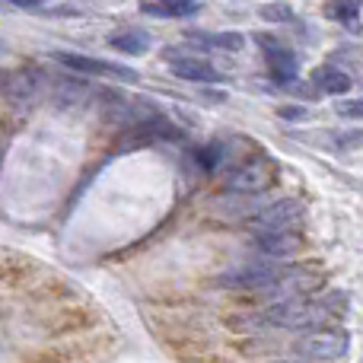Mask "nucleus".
Here are the masks:
<instances>
[{"mask_svg": "<svg viewBox=\"0 0 363 363\" xmlns=\"http://www.w3.org/2000/svg\"><path fill=\"white\" fill-rule=\"evenodd\" d=\"M341 309H345L341 294L322 296V300L294 296V300H281L277 306L264 309L262 322H264V325H274V328H306V332H309V328H319L322 322L341 315Z\"/></svg>", "mask_w": 363, "mask_h": 363, "instance_id": "obj_1", "label": "nucleus"}, {"mask_svg": "<svg viewBox=\"0 0 363 363\" xmlns=\"http://www.w3.org/2000/svg\"><path fill=\"white\" fill-rule=\"evenodd\" d=\"M296 354L306 360H319V363H332L341 360L351 347V335L341 332V328H315L306 332L303 338H296Z\"/></svg>", "mask_w": 363, "mask_h": 363, "instance_id": "obj_2", "label": "nucleus"}, {"mask_svg": "<svg viewBox=\"0 0 363 363\" xmlns=\"http://www.w3.org/2000/svg\"><path fill=\"white\" fill-rule=\"evenodd\" d=\"M277 179V166L271 163V160L258 157L252 160V163H242L236 172L230 176L226 185L233 188V191H242V194H258V191H268L271 185H274Z\"/></svg>", "mask_w": 363, "mask_h": 363, "instance_id": "obj_3", "label": "nucleus"}, {"mask_svg": "<svg viewBox=\"0 0 363 363\" xmlns=\"http://www.w3.org/2000/svg\"><path fill=\"white\" fill-rule=\"evenodd\" d=\"M57 64L70 70H80V74H96V77H112V80H121V83H138V74L121 64H112V61H99V57H86V55H70V51H55Z\"/></svg>", "mask_w": 363, "mask_h": 363, "instance_id": "obj_4", "label": "nucleus"}, {"mask_svg": "<svg viewBox=\"0 0 363 363\" xmlns=\"http://www.w3.org/2000/svg\"><path fill=\"white\" fill-rule=\"evenodd\" d=\"M258 48L264 51V61H268L271 74L277 83H294L296 80V55L274 35H255Z\"/></svg>", "mask_w": 363, "mask_h": 363, "instance_id": "obj_5", "label": "nucleus"}, {"mask_svg": "<svg viewBox=\"0 0 363 363\" xmlns=\"http://www.w3.org/2000/svg\"><path fill=\"white\" fill-rule=\"evenodd\" d=\"M45 77L38 70H4L0 74V93L13 102H26L42 93Z\"/></svg>", "mask_w": 363, "mask_h": 363, "instance_id": "obj_6", "label": "nucleus"}, {"mask_svg": "<svg viewBox=\"0 0 363 363\" xmlns=\"http://www.w3.org/2000/svg\"><path fill=\"white\" fill-rule=\"evenodd\" d=\"M300 217H303V204H300V201L284 198V201H274L271 207H264V211L255 217V223L262 226V230L274 233V230H287V226L296 223Z\"/></svg>", "mask_w": 363, "mask_h": 363, "instance_id": "obj_7", "label": "nucleus"}, {"mask_svg": "<svg viewBox=\"0 0 363 363\" xmlns=\"http://www.w3.org/2000/svg\"><path fill=\"white\" fill-rule=\"evenodd\" d=\"M277 277H281V268H239V271H230V274H220L217 284H223V287L268 290Z\"/></svg>", "mask_w": 363, "mask_h": 363, "instance_id": "obj_8", "label": "nucleus"}, {"mask_svg": "<svg viewBox=\"0 0 363 363\" xmlns=\"http://www.w3.org/2000/svg\"><path fill=\"white\" fill-rule=\"evenodd\" d=\"M172 74L191 83H223V74L213 64L198 61V57H179V61H172Z\"/></svg>", "mask_w": 363, "mask_h": 363, "instance_id": "obj_9", "label": "nucleus"}, {"mask_svg": "<svg viewBox=\"0 0 363 363\" xmlns=\"http://www.w3.org/2000/svg\"><path fill=\"white\" fill-rule=\"evenodd\" d=\"M300 245H303V239L287 230H274V233L258 236V249L271 258H287V255H294V252H300Z\"/></svg>", "mask_w": 363, "mask_h": 363, "instance_id": "obj_10", "label": "nucleus"}, {"mask_svg": "<svg viewBox=\"0 0 363 363\" xmlns=\"http://www.w3.org/2000/svg\"><path fill=\"white\" fill-rule=\"evenodd\" d=\"M108 45L121 55H147L150 51V35L144 29H121L108 35Z\"/></svg>", "mask_w": 363, "mask_h": 363, "instance_id": "obj_11", "label": "nucleus"}, {"mask_svg": "<svg viewBox=\"0 0 363 363\" xmlns=\"http://www.w3.org/2000/svg\"><path fill=\"white\" fill-rule=\"evenodd\" d=\"M194 45H207V48H223V51H239L245 45V35L239 32H188Z\"/></svg>", "mask_w": 363, "mask_h": 363, "instance_id": "obj_12", "label": "nucleus"}, {"mask_svg": "<svg viewBox=\"0 0 363 363\" xmlns=\"http://www.w3.org/2000/svg\"><path fill=\"white\" fill-rule=\"evenodd\" d=\"M313 83L322 89V93H335V96L351 89V77H347L345 70H338V67H315Z\"/></svg>", "mask_w": 363, "mask_h": 363, "instance_id": "obj_13", "label": "nucleus"}, {"mask_svg": "<svg viewBox=\"0 0 363 363\" xmlns=\"http://www.w3.org/2000/svg\"><path fill=\"white\" fill-rule=\"evenodd\" d=\"M360 6H363V0H325L322 13H325V16L332 19V23L351 26V23H357Z\"/></svg>", "mask_w": 363, "mask_h": 363, "instance_id": "obj_14", "label": "nucleus"}, {"mask_svg": "<svg viewBox=\"0 0 363 363\" xmlns=\"http://www.w3.org/2000/svg\"><path fill=\"white\" fill-rule=\"evenodd\" d=\"M194 10H198V0H153V4H144V13H150V16H188Z\"/></svg>", "mask_w": 363, "mask_h": 363, "instance_id": "obj_15", "label": "nucleus"}, {"mask_svg": "<svg viewBox=\"0 0 363 363\" xmlns=\"http://www.w3.org/2000/svg\"><path fill=\"white\" fill-rule=\"evenodd\" d=\"M220 157H223V144H211V147H204V150H198V153H194V160H198V163L204 166L207 172H211V169H217Z\"/></svg>", "mask_w": 363, "mask_h": 363, "instance_id": "obj_16", "label": "nucleus"}, {"mask_svg": "<svg viewBox=\"0 0 363 363\" xmlns=\"http://www.w3.org/2000/svg\"><path fill=\"white\" fill-rule=\"evenodd\" d=\"M335 112H338L341 118H363V99H341L338 106H335Z\"/></svg>", "mask_w": 363, "mask_h": 363, "instance_id": "obj_17", "label": "nucleus"}, {"mask_svg": "<svg viewBox=\"0 0 363 363\" xmlns=\"http://www.w3.org/2000/svg\"><path fill=\"white\" fill-rule=\"evenodd\" d=\"M290 16H294L290 6H262V19H268V23H287Z\"/></svg>", "mask_w": 363, "mask_h": 363, "instance_id": "obj_18", "label": "nucleus"}, {"mask_svg": "<svg viewBox=\"0 0 363 363\" xmlns=\"http://www.w3.org/2000/svg\"><path fill=\"white\" fill-rule=\"evenodd\" d=\"M281 115L287 121H300V118H306V108L303 106H287V108H281Z\"/></svg>", "mask_w": 363, "mask_h": 363, "instance_id": "obj_19", "label": "nucleus"}, {"mask_svg": "<svg viewBox=\"0 0 363 363\" xmlns=\"http://www.w3.org/2000/svg\"><path fill=\"white\" fill-rule=\"evenodd\" d=\"M13 6H23V10H35V6H42L45 0H10Z\"/></svg>", "mask_w": 363, "mask_h": 363, "instance_id": "obj_20", "label": "nucleus"}, {"mask_svg": "<svg viewBox=\"0 0 363 363\" xmlns=\"http://www.w3.org/2000/svg\"><path fill=\"white\" fill-rule=\"evenodd\" d=\"M281 363H313V360H281Z\"/></svg>", "mask_w": 363, "mask_h": 363, "instance_id": "obj_21", "label": "nucleus"}]
</instances>
